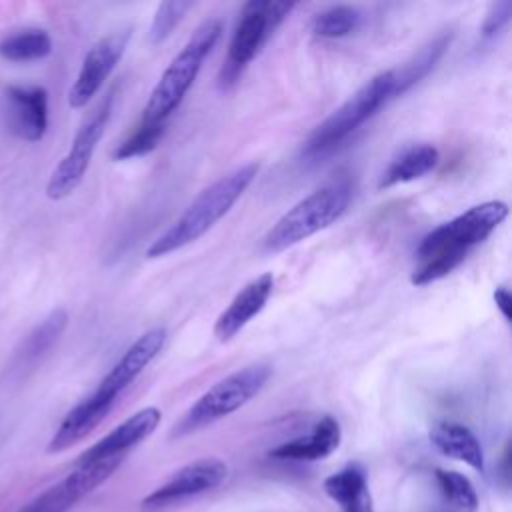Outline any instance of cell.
<instances>
[{
	"label": "cell",
	"instance_id": "1",
	"mask_svg": "<svg viewBox=\"0 0 512 512\" xmlns=\"http://www.w3.org/2000/svg\"><path fill=\"white\" fill-rule=\"evenodd\" d=\"M506 218L508 204L502 200H488L436 226L420 240L414 252L416 266L410 274V282L414 286H428L448 276Z\"/></svg>",
	"mask_w": 512,
	"mask_h": 512
},
{
	"label": "cell",
	"instance_id": "2",
	"mask_svg": "<svg viewBox=\"0 0 512 512\" xmlns=\"http://www.w3.org/2000/svg\"><path fill=\"white\" fill-rule=\"evenodd\" d=\"M260 166L256 162L242 164L202 190L194 202L146 248L148 258H160L176 252L200 236H204L220 218H224L236 200L256 178Z\"/></svg>",
	"mask_w": 512,
	"mask_h": 512
},
{
	"label": "cell",
	"instance_id": "3",
	"mask_svg": "<svg viewBox=\"0 0 512 512\" xmlns=\"http://www.w3.org/2000/svg\"><path fill=\"white\" fill-rule=\"evenodd\" d=\"M352 202V184L340 176L316 188L292 208H288L266 232L262 246L266 252H282L292 248L316 232L332 226L348 210Z\"/></svg>",
	"mask_w": 512,
	"mask_h": 512
},
{
	"label": "cell",
	"instance_id": "4",
	"mask_svg": "<svg viewBox=\"0 0 512 512\" xmlns=\"http://www.w3.org/2000/svg\"><path fill=\"white\" fill-rule=\"evenodd\" d=\"M222 34V22L216 18L204 20L182 46V50L172 58L168 68L162 72L160 80L150 92V98L142 110V120L166 124L168 118L182 104L184 96L192 88L202 62L214 48Z\"/></svg>",
	"mask_w": 512,
	"mask_h": 512
},
{
	"label": "cell",
	"instance_id": "5",
	"mask_svg": "<svg viewBox=\"0 0 512 512\" xmlns=\"http://www.w3.org/2000/svg\"><path fill=\"white\" fill-rule=\"evenodd\" d=\"M392 98H396L394 72H378L312 130V134L302 146V156L316 160L334 152L360 126H364L372 116H376Z\"/></svg>",
	"mask_w": 512,
	"mask_h": 512
},
{
	"label": "cell",
	"instance_id": "6",
	"mask_svg": "<svg viewBox=\"0 0 512 512\" xmlns=\"http://www.w3.org/2000/svg\"><path fill=\"white\" fill-rule=\"evenodd\" d=\"M270 376L272 368L268 364H248L224 376L184 412V416L172 428V434L186 436L230 416L248 404L266 386Z\"/></svg>",
	"mask_w": 512,
	"mask_h": 512
},
{
	"label": "cell",
	"instance_id": "7",
	"mask_svg": "<svg viewBox=\"0 0 512 512\" xmlns=\"http://www.w3.org/2000/svg\"><path fill=\"white\" fill-rule=\"evenodd\" d=\"M294 6V2L280 0H252L244 4L218 74L220 88L226 90L238 82L246 66L260 54L270 36L290 16Z\"/></svg>",
	"mask_w": 512,
	"mask_h": 512
},
{
	"label": "cell",
	"instance_id": "8",
	"mask_svg": "<svg viewBox=\"0 0 512 512\" xmlns=\"http://www.w3.org/2000/svg\"><path fill=\"white\" fill-rule=\"evenodd\" d=\"M114 98H116V92L110 90L98 102V106L86 116V120L80 124L68 154L58 162V166L54 168V172L48 178L46 196L50 200H62V198L70 196L82 182V178L90 166L92 154H94L100 138L104 136L106 124L112 116Z\"/></svg>",
	"mask_w": 512,
	"mask_h": 512
},
{
	"label": "cell",
	"instance_id": "9",
	"mask_svg": "<svg viewBox=\"0 0 512 512\" xmlns=\"http://www.w3.org/2000/svg\"><path fill=\"white\" fill-rule=\"evenodd\" d=\"M228 476V466L220 458H198L176 470L168 482L150 492L140 504L142 512H164L198 494H204Z\"/></svg>",
	"mask_w": 512,
	"mask_h": 512
},
{
	"label": "cell",
	"instance_id": "10",
	"mask_svg": "<svg viewBox=\"0 0 512 512\" xmlns=\"http://www.w3.org/2000/svg\"><path fill=\"white\" fill-rule=\"evenodd\" d=\"M130 32H116L98 40L84 56L80 72L68 92V104L72 108H84L108 80L116 64L120 62Z\"/></svg>",
	"mask_w": 512,
	"mask_h": 512
},
{
	"label": "cell",
	"instance_id": "11",
	"mask_svg": "<svg viewBox=\"0 0 512 512\" xmlns=\"http://www.w3.org/2000/svg\"><path fill=\"white\" fill-rule=\"evenodd\" d=\"M6 122L16 138L38 142L48 128V92L42 86H8Z\"/></svg>",
	"mask_w": 512,
	"mask_h": 512
},
{
	"label": "cell",
	"instance_id": "12",
	"mask_svg": "<svg viewBox=\"0 0 512 512\" xmlns=\"http://www.w3.org/2000/svg\"><path fill=\"white\" fill-rule=\"evenodd\" d=\"M168 332L164 326H156L144 332L138 340L130 344V348L120 356V360L110 368V372L98 384V390L112 398H120V394L144 372V368L162 352L166 344Z\"/></svg>",
	"mask_w": 512,
	"mask_h": 512
},
{
	"label": "cell",
	"instance_id": "13",
	"mask_svg": "<svg viewBox=\"0 0 512 512\" xmlns=\"http://www.w3.org/2000/svg\"><path fill=\"white\" fill-rule=\"evenodd\" d=\"M274 290V276L264 272L250 280L234 298L232 302L220 312L214 322V336L218 342L232 340L254 316H258L266 302L270 300Z\"/></svg>",
	"mask_w": 512,
	"mask_h": 512
},
{
	"label": "cell",
	"instance_id": "14",
	"mask_svg": "<svg viewBox=\"0 0 512 512\" xmlns=\"http://www.w3.org/2000/svg\"><path fill=\"white\" fill-rule=\"evenodd\" d=\"M162 412L156 406H146L118 424L112 432H108L102 440L92 444L78 462H90L100 458H124V454L146 440L160 424Z\"/></svg>",
	"mask_w": 512,
	"mask_h": 512
},
{
	"label": "cell",
	"instance_id": "15",
	"mask_svg": "<svg viewBox=\"0 0 512 512\" xmlns=\"http://www.w3.org/2000/svg\"><path fill=\"white\" fill-rule=\"evenodd\" d=\"M114 404H116V398H112L96 388L90 396L80 400L62 418L60 426L56 428V432L48 444V452H52V454L64 452L70 446L84 440L108 416V412L112 410Z\"/></svg>",
	"mask_w": 512,
	"mask_h": 512
},
{
	"label": "cell",
	"instance_id": "16",
	"mask_svg": "<svg viewBox=\"0 0 512 512\" xmlns=\"http://www.w3.org/2000/svg\"><path fill=\"white\" fill-rule=\"evenodd\" d=\"M342 440L340 424L334 416H322L310 434L284 442L270 450L272 458L278 460H322L330 456Z\"/></svg>",
	"mask_w": 512,
	"mask_h": 512
},
{
	"label": "cell",
	"instance_id": "17",
	"mask_svg": "<svg viewBox=\"0 0 512 512\" xmlns=\"http://www.w3.org/2000/svg\"><path fill=\"white\" fill-rule=\"evenodd\" d=\"M430 442L440 454L460 460L474 470H484L482 444L468 426L460 422L442 420L430 430Z\"/></svg>",
	"mask_w": 512,
	"mask_h": 512
},
{
	"label": "cell",
	"instance_id": "18",
	"mask_svg": "<svg viewBox=\"0 0 512 512\" xmlns=\"http://www.w3.org/2000/svg\"><path fill=\"white\" fill-rule=\"evenodd\" d=\"M324 492L338 502L342 512H374L366 482V470L360 464H348L324 480Z\"/></svg>",
	"mask_w": 512,
	"mask_h": 512
},
{
	"label": "cell",
	"instance_id": "19",
	"mask_svg": "<svg viewBox=\"0 0 512 512\" xmlns=\"http://www.w3.org/2000/svg\"><path fill=\"white\" fill-rule=\"evenodd\" d=\"M440 152L432 144H414L404 148L382 172L378 188H392L396 184H406L424 178L438 166Z\"/></svg>",
	"mask_w": 512,
	"mask_h": 512
},
{
	"label": "cell",
	"instance_id": "20",
	"mask_svg": "<svg viewBox=\"0 0 512 512\" xmlns=\"http://www.w3.org/2000/svg\"><path fill=\"white\" fill-rule=\"evenodd\" d=\"M450 38H452L450 32H442V34L434 36L408 62H404L400 68H392L396 96H402L414 84H418L424 76H428V72L440 62L446 48L450 46Z\"/></svg>",
	"mask_w": 512,
	"mask_h": 512
},
{
	"label": "cell",
	"instance_id": "21",
	"mask_svg": "<svg viewBox=\"0 0 512 512\" xmlns=\"http://www.w3.org/2000/svg\"><path fill=\"white\" fill-rule=\"evenodd\" d=\"M68 324V314L62 308L52 310L22 342L20 350L16 352V366L24 368V366H32L36 364L52 346L54 342L60 338V334L64 332Z\"/></svg>",
	"mask_w": 512,
	"mask_h": 512
},
{
	"label": "cell",
	"instance_id": "22",
	"mask_svg": "<svg viewBox=\"0 0 512 512\" xmlns=\"http://www.w3.org/2000/svg\"><path fill=\"white\" fill-rule=\"evenodd\" d=\"M52 38L46 30L26 28L0 38V58L8 62H34L50 56Z\"/></svg>",
	"mask_w": 512,
	"mask_h": 512
},
{
	"label": "cell",
	"instance_id": "23",
	"mask_svg": "<svg viewBox=\"0 0 512 512\" xmlns=\"http://www.w3.org/2000/svg\"><path fill=\"white\" fill-rule=\"evenodd\" d=\"M360 22H362V12L356 6L336 4V6H328L326 10H320L312 18L310 32L318 38L336 40L356 32Z\"/></svg>",
	"mask_w": 512,
	"mask_h": 512
},
{
	"label": "cell",
	"instance_id": "24",
	"mask_svg": "<svg viewBox=\"0 0 512 512\" xmlns=\"http://www.w3.org/2000/svg\"><path fill=\"white\" fill-rule=\"evenodd\" d=\"M444 502L450 512H476L478 510V494L472 482L454 470L438 468L434 472Z\"/></svg>",
	"mask_w": 512,
	"mask_h": 512
},
{
	"label": "cell",
	"instance_id": "25",
	"mask_svg": "<svg viewBox=\"0 0 512 512\" xmlns=\"http://www.w3.org/2000/svg\"><path fill=\"white\" fill-rule=\"evenodd\" d=\"M164 132H166V124L148 122L140 118L138 126H134V130L114 148L112 158L120 162V160H132V158L144 156L160 144Z\"/></svg>",
	"mask_w": 512,
	"mask_h": 512
},
{
	"label": "cell",
	"instance_id": "26",
	"mask_svg": "<svg viewBox=\"0 0 512 512\" xmlns=\"http://www.w3.org/2000/svg\"><path fill=\"white\" fill-rule=\"evenodd\" d=\"M190 8H192V2H162L154 14V20L148 32L150 42L152 44L164 42Z\"/></svg>",
	"mask_w": 512,
	"mask_h": 512
},
{
	"label": "cell",
	"instance_id": "27",
	"mask_svg": "<svg viewBox=\"0 0 512 512\" xmlns=\"http://www.w3.org/2000/svg\"><path fill=\"white\" fill-rule=\"evenodd\" d=\"M510 14H512V2L510 0H502V2H496L492 4V8L488 10L484 22H482V28H480V34L484 40H490L494 38L510 20Z\"/></svg>",
	"mask_w": 512,
	"mask_h": 512
},
{
	"label": "cell",
	"instance_id": "28",
	"mask_svg": "<svg viewBox=\"0 0 512 512\" xmlns=\"http://www.w3.org/2000/svg\"><path fill=\"white\" fill-rule=\"evenodd\" d=\"M494 304H496V308L500 310L502 318H504L506 322H510V304H512V298H510V292H508L506 286H498V288L494 290Z\"/></svg>",
	"mask_w": 512,
	"mask_h": 512
},
{
	"label": "cell",
	"instance_id": "29",
	"mask_svg": "<svg viewBox=\"0 0 512 512\" xmlns=\"http://www.w3.org/2000/svg\"><path fill=\"white\" fill-rule=\"evenodd\" d=\"M18 512H40V510H38V506H36V504H34V500H32L28 506H24V508H22V510H18Z\"/></svg>",
	"mask_w": 512,
	"mask_h": 512
}]
</instances>
